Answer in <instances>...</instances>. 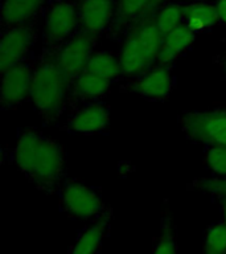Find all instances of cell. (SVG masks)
I'll return each instance as SVG.
<instances>
[{
  "label": "cell",
  "instance_id": "6da1fadb",
  "mask_svg": "<svg viewBox=\"0 0 226 254\" xmlns=\"http://www.w3.org/2000/svg\"><path fill=\"white\" fill-rule=\"evenodd\" d=\"M13 160L28 178L41 186L57 182L63 170L61 147L36 131H25L20 135L13 151Z\"/></svg>",
  "mask_w": 226,
  "mask_h": 254
},
{
  "label": "cell",
  "instance_id": "7a4b0ae2",
  "mask_svg": "<svg viewBox=\"0 0 226 254\" xmlns=\"http://www.w3.org/2000/svg\"><path fill=\"white\" fill-rule=\"evenodd\" d=\"M163 39L155 20L140 25L123 44L118 59L122 74L138 75L148 70L158 61Z\"/></svg>",
  "mask_w": 226,
  "mask_h": 254
},
{
  "label": "cell",
  "instance_id": "3957f363",
  "mask_svg": "<svg viewBox=\"0 0 226 254\" xmlns=\"http://www.w3.org/2000/svg\"><path fill=\"white\" fill-rule=\"evenodd\" d=\"M67 81L57 60L44 61L33 71L29 97L41 114L53 118L61 111L66 98Z\"/></svg>",
  "mask_w": 226,
  "mask_h": 254
},
{
  "label": "cell",
  "instance_id": "277c9868",
  "mask_svg": "<svg viewBox=\"0 0 226 254\" xmlns=\"http://www.w3.org/2000/svg\"><path fill=\"white\" fill-rule=\"evenodd\" d=\"M185 135L208 146L226 147V111H193L181 118Z\"/></svg>",
  "mask_w": 226,
  "mask_h": 254
},
{
  "label": "cell",
  "instance_id": "5b68a950",
  "mask_svg": "<svg viewBox=\"0 0 226 254\" xmlns=\"http://www.w3.org/2000/svg\"><path fill=\"white\" fill-rule=\"evenodd\" d=\"M61 204L67 214L79 220H93L105 213L101 197L82 183L66 184L61 194Z\"/></svg>",
  "mask_w": 226,
  "mask_h": 254
},
{
  "label": "cell",
  "instance_id": "8992f818",
  "mask_svg": "<svg viewBox=\"0 0 226 254\" xmlns=\"http://www.w3.org/2000/svg\"><path fill=\"white\" fill-rule=\"evenodd\" d=\"M93 43L94 36L83 32L63 44L57 57V63L67 78H77L86 70L87 63L93 55Z\"/></svg>",
  "mask_w": 226,
  "mask_h": 254
},
{
  "label": "cell",
  "instance_id": "52a82bcc",
  "mask_svg": "<svg viewBox=\"0 0 226 254\" xmlns=\"http://www.w3.org/2000/svg\"><path fill=\"white\" fill-rule=\"evenodd\" d=\"M1 73V103L7 107L16 106L31 94L33 71L25 64H19Z\"/></svg>",
  "mask_w": 226,
  "mask_h": 254
},
{
  "label": "cell",
  "instance_id": "ba28073f",
  "mask_svg": "<svg viewBox=\"0 0 226 254\" xmlns=\"http://www.w3.org/2000/svg\"><path fill=\"white\" fill-rule=\"evenodd\" d=\"M33 43L32 31L25 25L11 28L0 40V70L21 64Z\"/></svg>",
  "mask_w": 226,
  "mask_h": 254
},
{
  "label": "cell",
  "instance_id": "9c48e42d",
  "mask_svg": "<svg viewBox=\"0 0 226 254\" xmlns=\"http://www.w3.org/2000/svg\"><path fill=\"white\" fill-rule=\"evenodd\" d=\"M79 21L78 11L67 1L52 5L45 17V35L51 43H59L71 35Z\"/></svg>",
  "mask_w": 226,
  "mask_h": 254
},
{
  "label": "cell",
  "instance_id": "30bf717a",
  "mask_svg": "<svg viewBox=\"0 0 226 254\" xmlns=\"http://www.w3.org/2000/svg\"><path fill=\"white\" fill-rule=\"evenodd\" d=\"M78 15L86 33L95 37L102 33L111 21L114 15V0H82Z\"/></svg>",
  "mask_w": 226,
  "mask_h": 254
},
{
  "label": "cell",
  "instance_id": "8fae6325",
  "mask_svg": "<svg viewBox=\"0 0 226 254\" xmlns=\"http://www.w3.org/2000/svg\"><path fill=\"white\" fill-rule=\"evenodd\" d=\"M172 75L166 65H159L144 71L134 83V90L142 97L150 99H162L168 97L172 90Z\"/></svg>",
  "mask_w": 226,
  "mask_h": 254
},
{
  "label": "cell",
  "instance_id": "7c38bea8",
  "mask_svg": "<svg viewBox=\"0 0 226 254\" xmlns=\"http://www.w3.org/2000/svg\"><path fill=\"white\" fill-rule=\"evenodd\" d=\"M194 36L196 33L185 23L180 24L176 29L164 36L159 52L158 63L168 66L170 64L176 61L193 44Z\"/></svg>",
  "mask_w": 226,
  "mask_h": 254
},
{
  "label": "cell",
  "instance_id": "4fadbf2b",
  "mask_svg": "<svg viewBox=\"0 0 226 254\" xmlns=\"http://www.w3.org/2000/svg\"><path fill=\"white\" fill-rule=\"evenodd\" d=\"M109 121L110 113L107 107L101 103H90L71 118L70 128L79 134H95L105 130Z\"/></svg>",
  "mask_w": 226,
  "mask_h": 254
},
{
  "label": "cell",
  "instance_id": "5bb4252c",
  "mask_svg": "<svg viewBox=\"0 0 226 254\" xmlns=\"http://www.w3.org/2000/svg\"><path fill=\"white\" fill-rule=\"evenodd\" d=\"M110 214L105 213L79 234L69 254H97L109 232Z\"/></svg>",
  "mask_w": 226,
  "mask_h": 254
},
{
  "label": "cell",
  "instance_id": "9a60e30c",
  "mask_svg": "<svg viewBox=\"0 0 226 254\" xmlns=\"http://www.w3.org/2000/svg\"><path fill=\"white\" fill-rule=\"evenodd\" d=\"M44 0H4L1 19L8 25H24L43 7Z\"/></svg>",
  "mask_w": 226,
  "mask_h": 254
},
{
  "label": "cell",
  "instance_id": "2e32d148",
  "mask_svg": "<svg viewBox=\"0 0 226 254\" xmlns=\"http://www.w3.org/2000/svg\"><path fill=\"white\" fill-rule=\"evenodd\" d=\"M184 23L194 32H202L214 27L218 21L216 5L209 3H192L182 5Z\"/></svg>",
  "mask_w": 226,
  "mask_h": 254
},
{
  "label": "cell",
  "instance_id": "e0dca14e",
  "mask_svg": "<svg viewBox=\"0 0 226 254\" xmlns=\"http://www.w3.org/2000/svg\"><path fill=\"white\" fill-rule=\"evenodd\" d=\"M86 71H90L93 74H97L102 78L113 81L122 74L119 60L109 52H95L93 53L86 65Z\"/></svg>",
  "mask_w": 226,
  "mask_h": 254
},
{
  "label": "cell",
  "instance_id": "ac0fdd59",
  "mask_svg": "<svg viewBox=\"0 0 226 254\" xmlns=\"http://www.w3.org/2000/svg\"><path fill=\"white\" fill-rule=\"evenodd\" d=\"M110 82L111 81L109 79L85 70L77 78H74V90L81 97L97 98L109 90Z\"/></svg>",
  "mask_w": 226,
  "mask_h": 254
},
{
  "label": "cell",
  "instance_id": "d6986e66",
  "mask_svg": "<svg viewBox=\"0 0 226 254\" xmlns=\"http://www.w3.org/2000/svg\"><path fill=\"white\" fill-rule=\"evenodd\" d=\"M184 16H182V5L178 4H168L164 8H162L156 15L155 24L163 36L168 35L170 32L182 24Z\"/></svg>",
  "mask_w": 226,
  "mask_h": 254
},
{
  "label": "cell",
  "instance_id": "ffe728a7",
  "mask_svg": "<svg viewBox=\"0 0 226 254\" xmlns=\"http://www.w3.org/2000/svg\"><path fill=\"white\" fill-rule=\"evenodd\" d=\"M204 254H226V222L220 221L208 228L204 240Z\"/></svg>",
  "mask_w": 226,
  "mask_h": 254
},
{
  "label": "cell",
  "instance_id": "44dd1931",
  "mask_svg": "<svg viewBox=\"0 0 226 254\" xmlns=\"http://www.w3.org/2000/svg\"><path fill=\"white\" fill-rule=\"evenodd\" d=\"M152 254H177V245L173 234L172 221L170 217L163 218L162 226H160V234Z\"/></svg>",
  "mask_w": 226,
  "mask_h": 254
},
{
  "label": "cell",
  "instance_id": "7402d4cb",
  "mask_svg": "<svg viewBox=\"0 0 226 254\" xmlns=\"http://www.w3.org/2000/svg\"><path fill=\"white\" fill-rule=\"evenodd\" d=\"M205 162L217 178H226V147L210 146L205 154Z\"/></svg>",
  "mask_w": 226,
  "mask_h": 254
},
{
  "label": "cell",
  "instance_id": "603a6c76",
  "mask_svg": "<svg viewBox=\"0 0 226 254\" xmlns=\"http://www.w3.org/2000/svg\"><path fill=\"white\" fill-rule=\"evenodd\" d=\"M151 8V0H119L118 12L123 19H132Z\"/></svg>",
  "mask_w": 226,
  "mask_h": 254
},
{
  "label": "cell",
  "instance_id": "cb8c5ba5",
  "mask_svg": "<svg viewBox=\"0 0 226 254\" xmlns=\"http://www.w3.org/2000/svg\"><path fill=\"white\" fill-rule=\"evenodd\" d=\"M197 186L200 190H205L208 193H212L217 197H225L226 196V178H214L198 180Z\"/></svg>",
  "mask_w": 226,
  "mask_h": 254
},
{
  "label": "cell",
  "instance_id": "d4e9b609",
  "mask_svg": "<svg viewBox=\"0 0 226 254\" xmlns=\"http://www.w3.org/2000/svg\"><path fill=\"white\" fill-rule=\"evenodd\" d=\"M217 9L218 21H221L226 27V0H217V3L214 4Z\"/></svg>",
  "mask_w": 226,
  "mask_h": 254
},
{
  "label": "cell",
  "instance_id": "484cf974",
  "mask_svg": "<svg viewBox=\"0 0 226 254\" xmlns=\"http://www.w3.org/2000/svg\"><path fill=\"white\" fill-rule=\"evenodd\" d=\"M221 198V212H222V221L226 222V196Z\"/></svg>",
  "mask_w": 226,
  "mask_h": 254
},
{
  "label": "cell",
  "instance_id": "4316f807",
  "mask_svg": "<svg viewBox=\"0 0 226 254\" xmlns=\"http://www.w3.org/2000/svg\"><path fill=\"white\" fill-rule=\"evenodd\" d=\"M164 1H166V0H151V8L156 7V5L164 3Z\"/></svg>",
  "mask_w": 226,
  "mask_h": 254
},
{
  "label": "cell",
  "instance_id": "83f0119b",
  "mask_svg": "<svg viewBox=\"0 0 226 254\" xmlns=\"http://www.w3.org/2000/svg\"><path fill=\"white\" fill-rule=\"evenodd\" d=\"M225 73H226V64H225Z\"/></svg>",
  "mask_w": 226,
  "mask_h": 254
}]
</instances>
